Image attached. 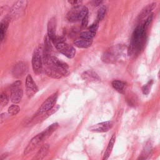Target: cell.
<instances>
[{
  "mask_svg": "<svg viewBox=\"0 0 160 160\" xmlns=\"http://www.w3.org/2000/svg\"><path fill=\"white\" fill-rule=\"evenodd\" d=\"M56 19L55 18H52L49 19L48 24V36L50 39L54 42L56 39Z\"/></svg>",
  "mask_w": 160,
  "mask_h": 160,
  "instance_id": "4fadbf2b",
  "label": "cell"
},
{
  "mask_svg": "<svg viewBox=\"0 0 160 160\" xmlns=\"http://www.w3.org/2000/svg\"><path fill=\"white\" fill-rule=\"evenodd\" d=\"M113 88L120 93H123L125 88V83L119 80H114L111 83Z\"/></svg>",
  "mask_w": 160,
  "mask_h": 160,
  "instance_id": "44dd1931",
  "label": "cell"
},
{
  "mask_svg": "<svg viewBox=\"0 0 160 160\" xmlns=\"http://www.w3.org/2000/svg\"><path fill=\"white\" fill-rule=\"evenodd\" d=\"M56 49L68 58H72L76 54L75 48L71 44L64 41H59L55 44Z\"/></svg>",
  "mask_w": 160,
  "mask_h": 160,
  "instance_id": "52a82bcc",
  "label": "cell"
},
{
  "mask_svg": "<svg viewBox=\"0 0 160 160\" xmlns=\"http://www.w3.org/2000/svg\"><path fill=\"white\" fill-rule=\"evenodd\" d=\"M156 4L154 2H152L149 5H148L146 7H145L142 11L140 12V14L138 16V19H141L144 18L147 15H149L151 14V12L153 10V9L155 8Z\"/></svg>",
  "mask_w": 160,
  "mask_h": 160,
  "instance_id": "ac0fdd59",
  "label": "cell"
},
{
  "mask_svg": "<svg viewBox=\"0 0 160 160\" xmlns=\"http://www.w3.org/2000/svg\"><path fill=\"white\" fill-rule=\"evenodd\" d=\"M44 61L46 67H49L56 69L63 76H68L70 72L68 65L66 62L59 60L56 57L50 56L49 58L44 59Z\"/></svg>",
  "mask_w": 160,
  "mask_h": 160,
  "instance_id": "7a4b0ae2",
  "label": "cell"
},
{
  "mask_svg": "<svg viewBox=\"0 0 160 160\" xmlns=\"http://www.w3.org/2000/svg\"><path fill=\"white\" fill-rule=\"evenodd\" d=\"M74 44L75 45V46L79 48H88L91 46L92 41L84 39H79L74 41Z\"/></svg>",
  "mask_w": 160,
  "mask_h": 160,
  "instance_id": "d6986e66",
  "label": "cell"
},
{
  "mask_svg": "<svg viewBox=\"0 0 160 160\" xmlns=\"http://www.w3.org/2000/svg\"><path fill=\"white\" fill-rule=\"evenodd\" d=\"M10 19L9 18L6 17L4 19H3L0 24V39L2 41L5 36V34L6 33L9 23Z\"/></svg>",
  "mask_w": 160,
  "mask_h": 160,
  "instance_id": "e0dca14e",
  "label": "cell"
},
{
  "mask_svg": "<svg viewBox=\"0 0 160 160\" xmlns=\"http://www.w3.org/2000/svg\"><path fill=\"white\" fill-rule=\"evenodd\" d=\"M81 76L84 80L95 81H98L100 79L98 75L92 70H88V71L84 72L82 74Z\"/></svg>",
  "mask_w": 160,
  "mask_h": 160,
  "instance_id": "2e32d148",
  "label": "cell"
},
{
  "mask_svg": "<svg viewBox=\"0 0 160 160\" xmlns=\"http://www.w3.org/2000/svg\"><path fill=\"white\" fill-rule=\"evenodd\" d=\"M81 21H82V26L83 27L87 26L88 23V16L87 15L86 17H84Z\"/></svg>",
  "mask_w": 160,
  "mask_h": 160,
  "instance_id": "f546056e",
  "label": "cell"
},
{
  "mask_svg": "<svg viewBox=\"0 0 160 160\" xmlns=\"http://www.w3.org/2000/svg\"><path fill=\"white\" fill-rule=\"evenodd\" d=\"M88 9L85 6H79L72 8L67 14L66 18L71 22L78 21L88 15Z\"/></svg>",
  "mask_w": 160,
  "mask_h": 160,
  "instance_id": "3957f363",
  "label": "cell"
},
{
  "mask_svg": "<svg viewBox=\"0 0 160 160\" xmlns=\"http://www.w3.org/2000/svg\"><path fill=\"white\" fill-rule=\"evenodd\" d=\"M146 30L143 24L138 26L134 30L128 50L129 54H136L142 49L146 39Z\"/></svg>",
  "mask_w": 160,
  "mask_h": 160,
  "instance_id": "6da1fadb",
  "label": "cell"
},
{
  "mask_svg": "<svg viewBox=\"0 0 160 160\" xmlns=\"http://www.w3.org/2000/svg\"><path fill=\"white\" fill-rule=\"evenodd\" d=\"M94 4H93V5H96V6H98V5H99V4H101V2H102V1H93L92 2Z\"/></svg>",
  "mask_w": 160,
  "mask_h": 160,
  "instance_id": "836d02e7",
  "label": "cell"
},
{
  "mask_svg": "<svg viewBox=\"0 0 160 160\" xmlns=\"http://www.w3.org/2000/svg\"><path fill=\"white\" fill-rule=\"evenodd\" d=\"M25 86L26 93L29 98L32 97L38 91V88L30 74H28L26 78Z\"/></svg>",
  "mask_w": 160,
  "mask_h": 160,
  "instance_id": "30bf717a",
  "label": "cell"
},
{
  "mask_svg": "<svg viewBox=\"0 0 160 160\" xmlns=\"http://www.w3.org/2000/svg\"><path fill=\"white\" fill-rule=\"evenodd\" d=\"M136 160H146V155L141 154L138 157V158Z\"/></svg>",
  "mask_w": 160,
  "mask_h": 160,
  "instance_id": "1f68e13d",
  "label": "cell"
},
{
  "mask_svg": "<svg viewBox=\"0 0 160 160\" xmlns=\"http://www.w3.org/2000/svg\"><path fill=\"white\" fill-rule=\"evenodd\" d=\"M106 13V8L104 6L101 7L98 11V16H97V20L98 21H101L105 16V14Z\"/></svg>",
  "mask_w": 160,
  "mask_h": 160,
  "instance_id": "484cf974",
  "label": "cell"
},
{
  "mask_svg": "<svg viewBox=\"0 0 160 160\" xmlns=\"http://www.w3.org/2000/svg\"><path fill=\"white\" fill-rule=\"evenodd\" d=\"M153 83V81L152 80H150L148 82L147 84H146L145 85H144L142 88V92L144 94L147 95L149 93L150 91H151V88L152 86V84Z\"/></svg>",
  "mask_w": 160,
  "mask_h": 160,
  "instance_id": "d4e9b609",
  "label": "cell"
},
{
  "mask_svg": "<svg viewBox=\"0 0 160 160\" xmlns=\"http://www.w3.org/2000/svg\"><path fill=\"white\" fill-rule=\"evenodd\" d=\"M44 139H46L44 138V134L42 132L37 134L36 136H34V138H32V139L29 142L28 145L24 149L23 154L26 155L28 153H29L30 152L32 151L36 148V146Z\"/></svg>",
  "mask_w": 160,
  "mask_h": 160,
  "instance_id": "8fae6325",
  "label": "cell"
},
{
  "mask_svg": "<svg viewBox=\"0 0 160 160\" xmlns=\"http://www.w3.org/2000/svg\"><path fill=\"white\" fill-rule=\"evenodd\" d=\"M8 153H7V152L2 154L1 156V160H3L4 159H5L8 156Z\"/></svg>",
  "mask_w": 160,
  "mask_h": 160,
  "instance_id": "d6a6232c",
  "label": "cell"
},
{
  "mask_svg": "<svg viewBox=\"0 0 160 160\" xmlns=\"http://www.w3.org/2000/svg\"><path fill=\"white\" fill-rule=\"evenodd\" d=\"M96 35V32H92L91 31H83L80 34V37L81 39L86 40H91Z\"/></svg>",
  "mask_w": 160,
  "mask_h": 160,
  "instance_id": "603a6c76",
  "label": "cell"
},
{
  "mask_svg": "<svg viewBox=\"0 0 160 160\" xmlns=\"http://www.w3.org/2000/svg\"><path fill=\"white\" fill-rule=\"evenodd\" d=\"M70 4H71L72 5L74 6H80L81 3V1H68Z\"/></svg>",
  "mask_w": 160,
  "mask_h": 160,
  "instance_id": "4dcf8cb0",
  "label": "cell"
},
{
  "mask_svg": "<svg viewBox=\"0 0 160 160\" xmlns=\"http://www.w3.org/2000/svg\"><path fill=\"white\" fill-rule=\"evenodd\" d=\"M98 28V22H94L89 26V31L91 32H96Z\"/></svg>",
  "mask_w": 160,
  "mask_h": 160,
  "instance_id": "f1b7e54d",
  "label": "cell"
},
{
  "mask_svg": "<svg viewBox=\"0 0 160 160\" xmlns=\"http://www.w3.org/2000/svg\"><path fill=\"white\" fill-rule=\"evenodd\" d=\"M28 71V64L24 61H19L16 63L11 69V74L15 78L23 77Z\"/></svg>",
  "mask_w": 160,
  "mask_h": 160,
  "instance_id": "9c48e42d",
  "label": "cell"
},
{
  "mask_svg": "<svg viewBox=\"0 0 160 160\" xmlns=\"http://www.w3.org/2000/svg\"><path fill=\"white\" fill-rule=\"evenodd\" d=\"M8 101H9V97L7 95V94L5 92H2L1 94V97H0L1 105L2 107L6 106L7 105V104L8 103Z\"/></svg>",
  "mask_w": 160,
  "mask_h": 160,
  "instance_id": "4316f807",
  "label": "cell"
},
{
  "mask_svg": "<svg viewBox=\"0 0 160 160\" xmlns=\"http://www.w3.org/2000/svg\"><path fill=\"white\" fill-rule=\"evenodd\" d=\"M58 123L55 122V123L51 124L46 129H45L42 131L45 139H47L48 138H49L52 134V132L56 131V129L58 128Z\"/></svg>",
  "mask_w": 160,
  "mask_h": 160,
  "instance_id": "7402d4cb",
  "label": "cell"
},
{
  "mask_svg": "<svg viewBox=\"0 0 160 160\" xmlns=\"http://www.w3.org/2000/svg\"><path fill=\"white\" fill-rule=\"evenodd\" d=\"M58 92H56L51 94L50 96H49L41 105L39 108L38 111V114H42L46 113L49 110H51L52 108H54L55 106V104L56 102L57 99H58Z\"/></svg>",
  "mask_w": 160,
  "mask_h": 160,
  "instance_id": "8992f818",
  "label": "cell"
},
{
  "mask_svg": "<svg viewBox=\"0 0 160 160\" xmlns=\"http://www.w3.org/2000/svg\"><path fill=\"white\" fill-rule=\"evenodd\" d=\"M26 5L27 1H17L11 8L9 11V14L7 17L9 18V19H12L14 18L16 19L17 17L20 16L26 9Z\"/></svg>",
  "mask_w": 160,
  "mask_h": 160,
  "instance_id": "ba28073f",
  "label": "cell"
},
{
  "mask_svg": "<svg viewBox=\"0 0 160 160\" xmlns=\"http://www.w3.org/2000/svg\"><path fill=\"white\" fill-rule=\"evenodd\" d=\"M45 72H46V74L48 76H49L52 78H54V79H59L63 76L59 72H58L56 69L49 68V67L46 68Z\"/></svg>",
  "mask_w": 160,
  "mask_h": 160,
  "instance_id": "ffe728a7",
  "label": "cell"
},
{
  "mask_svg": "<svg viewBox=\"0 0 160 160\" xmlns=\"http://www.w3.org/2000/svg\"><path fill=\"white\" fill-rule=\"evenodd\" d=\"M32 67L34 73H41L42 68V58L41 54V46H38L34 51L32 57Z\"/></svg>",
  "mask_w": 160,
  "mask_h": 160,
  "instance_id": "277c9868",
  "label": "cell"
},
{
  "mask_svg": "<svg viewBox=\"0 0 160 160\" xmlns=\"http://www.w3.org/2000/svg\"><path fill=\"white\" fill-rule=\"evenodd\" d=\"M112 126L111 121H105L98 123L90 127L89 130L96 132H105L108 131Z\"/></svg>",
  "mask_w": 160,
  "mask_h": 160,
  "instance_id": "7c38bea8",
  "label": "cell"
},
{
  "mask_svg": "<svg viewBox=\"0 0 160 160\" xmlns=\"http://www.w3.org/2000/svg\"><path fill=\"white\" fill-rule=\"evenodd\" d=\"M115 141H116V135L115 134H112V136H111L109 142L108 143V145L106 148V149L104 152V154L103 155V158L102 160H108V159L109 158V157L110 156L111 152L112 151L114 143H115Z\"/></svg>",
  "mask_w": 160,
  "mask_h": 160,
  "instance_id": "9a60e30c",
  "label": "cell"
},
{
  "mask_svg": "<svg viewBox=\"0 0 160 160\" xmlns=\"http://www.w3.org/2000/svg\"><path fill=\"white\" fill-rule=\"evenodd\" d=\"M49 151V146L48 144L42 145L36 155L32 158V160H42L48 154Z\"/></svg>",
  "mask_w": 160,
  "mask_h": 160,
  "instance_id": "5bb4252c",
  "label": "cell"
},
{
  "mask_svg": "<svg viewBox=\"0 0 160 160\" xmlns=\"http://www.w3.org/2000/svg\"><path fill=\"white\" fill-rule=\"evenodd\" d=\"M23 96V91L21 88V81H16L11 86V101L15 104L19 103Z\"/></svg>",
  "mask_w": 160,
  "mask_h": 160,
  "instance_id": "5b68a950",
  "label": "cell"
},
{
  "mask_svg": "<svg viewBox=\"0 0 160 160\" xmlns=\"http://www.w3.org/2000/svg\"><path fill=\"white\" fill-rule=\"evenodd\" d=\"M20 111V108L19 106L16 104H12L10 106L8 109V114L12 116L16 115Z\"/></svg>",
  "mask_w": 160,
  "mask_h": 160,
  "instance_id": "cb8c5ba5",
  "label": "cell"
},
{
  "mask_svg": "<svg viewBox=\"0 0 160 160\" xmlns=\"http://www.w3.org/2000/svg\"><path fill=\"white\" fill-rule=\"evenodd\" d=\"M152 18H153V13H151L148 17L147 18L146 20L145 21V22L142 24L144 25V26L147 29V28L149 26V25L150 24V23L151 22L152 20Z\"/></svg>",
  "mask_w": 160,
  "mask_h": 160,
  "instance_id": "83f0119b",
  "label": "cell"
}]
</instances>
